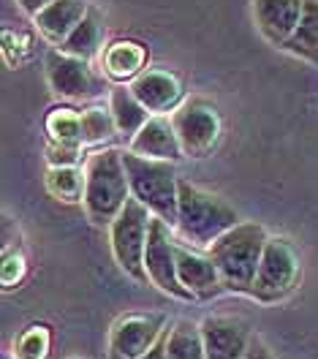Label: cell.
<instances>
[{"instance_id":"6da1fadb","label":"cell","mask_w":318,"mask_h":359,"mask_svg":"<svg viewBox=\"0 0 318 359\" xmlns=\"http://www.w3.org/2000/svg\"><path fill=\"white\" fill-rule=\"evenodd\" d=\"M267 240L270 234L261 224H237L207 248V253L212 256L215 267L221 272L226 292L250 294Z\"/></svg>"},{"instance_id":"7a4b0ae2","label":"cell","mask_w":318,"mask_h":359,"mask_svg":"<svg viewBox=\"0 0 318 359\" xmlns=\"http://www.w3.org/2000/svg\"><path fill=\"white\" fill-rule=\"evenodd\" d=\"M131 199V182L120 150H98L85 163V212L95 226H112Z\"/></svg>"},{"instance_id":"3957f363","label":"cell","mask_w":318,"mask_h":359,"mask_svg":"<svg viewBox=\"0 0 318 359\" xmlns=\"http://www.w3.org/2000/svg\"><path fill=\"white\" fill-rule=\"evenodd\" d=\"M240 224L237 210L221 196L180 177V204H177V231L193 248H209L231 226Z\"/></svg>"},{"instance_id":"277c9868","label":"cell","mask_w":318,"mask_h":359,"mask_svg":"<svg viewBox=\"0 0 318 359\" xmlns=\"http://www.w3.org/2000/svg\"><path fill=\"white\" fill-rule=\"evenodd\" d=\"M125 172L131 182V196L144 204L155 218L177 226V204H180V177L172 161L123 153Z\"/></svg>"},{"instance_id":"5b68a950","label":"cell","mask_w":318,"mask_h":359,"mask_svg":"<svg viewBox=\"0 0 318 359\" xmlns=\"http://www.w3.org/2000/svg\"><path fill=\"white\" fill-rule=\"evenodd\" d=\"M153 212L139 202L128 199L123 212L117 215L109 226V243H112L114 262L125 275H131L134 280H147V269H144V248L150 237V226H153Z\"/></svg>"},{"instance_id":"8992f818","label":"cell","mask_w":318,"mask_h":359,"mask_svg":"<svg viewBox=\"0 0 318 359\" xmlns=\"http://www.w3.org/2000/svg\"><path fill=\"white\" fill-rule=\"evenodd\" d=\"M299 280V256L286 237H270L256 280L250 286V297L258 302H277L294 292Z\"/></svg>"},{"instance_id":"52a82bcc","label":"cell","mask_w":318,"mask_h":359,"mask_svg":"<svg viewBox=\"0 0 318 359\" xmlns=\"http://www.w3.org/2000/svg\"><path fill=\"white\" fill-rule=\"evenodd\" d=\"M172 126L180 136L182 153L191 158L209 156L221 139V114L207 101H188L177 107Z\"/></svg>"},{"instance_id":"ba28073f","label":"cell","mask_w":318,"mask_h":359,"mask_svg":"<svg viewBox=\"0 0 318 359\" xmlns=\"http://www.w3.org/2000/svg\"><path fill=\"white\" fill-rule=\"evenodd\" d=\"M177 240L172 237V226L160 218H153L150 226V237H147V248H144V269L147 278L158 286L163 294H172L177 299H193L185 292L177 275Z\"/></svg>"},{"instance_id":"9c48e42d","label":"cell","mask_w":318,"mask_h":359,"mask_svg":"<svg viewBox=\"0 0 318 359\" xmlns=\"http://www.w3.org/2000/svg\"><path fill=\"white\" fill-rule=\"evenodd\" d=\"M46 79L52 93H57L60 98H92L104 93V79L90 68L88 60L74 57L63 49H52L46 55Z\"/></svg>"},{"instance_id":"30bf717a","label":"cell","mask_w":318,"mask_h":359,"mask_svg":"<svg viewBox=\"0 0 318 359\" xmlns=\"http://www.w3.org/2000/svg\"><path fill=\"white\" fill-rule=\"evenodd\" d=\"M166 332V318L158 313L123 316L109 332V359H139Z\"/></svg>"},{"instance_id":"8fae6325","label":"cell","mask_w":318,"mask_h":359,"mask_svg":"<svg viewBox=\"0 0 318 359\" xmlns=\"http://www.w3.org/2000/svg\"><path fill=\"white\" fill-rule=\"evenodd\" d=\"M199 327L207 359H242L253 340L250 321L240 316H207Z\"/></svg>"},{"instance_id":"7c38bea8","label":"cell","mask_w":318,"mask_h":359,"mask_svg":"<svg viewBox=\"0 0 318 359\" xmlns=\"http://www.w3.org/2000/svg\"><path fill=\"white\" fill-rule=\"evenodd\" d=\"M174 250H177V275H180V283L193 299H207V297H215V294L223 292L221 272H218L209 253L205 256V253L188 248L185 243H177Z\"/></svg>"},{"instance_id":"4fadbf2b","label":"cell","mask_w":318,"mask_h":359,"mask_svg":"<svg viewBox=\"0 0 318 359\" xmlns=\"http://www.w3.org/2000/svg\"><path fill=\"white\" fill-rule=\"evenodd\" d=\"M253 11H256V25L264 33V39L277 46H286L302 20L305 0H256Z\"/></svg>"},{"instance_id":"5bb4252c","label":"cell","mask_w":318,"mask_h":359,"mask_svg":"<svg viewBox=\"0 0 318 359\" xmlns=\"http://www.w3.org/2000/svg\"><path fill=\"white\" fill-rule=\"evenodd\" d=\"M131 90H134V95H137L139 101L150 109V114L174 112L180 107L182 85L172 71H163V68L141 71L137 79L131 82Z\"/></svg>"},{"instance_id":"9a60e30c","label":"cell","mask_w":318,"mask_h":359,"mask_svg":"<svg viewBox=\"0 0 318 359\" xmlns=\"http://www.w3.org/2000/svg\"><path fill=\"white\" fill-rule=\"evenodd\" d=\"M131 153L158 158V161H172V163H177L185 156L172 120H163V117H150L141 126V131L131 136Z\"/></svg>"},{"instance_id":"2e32d148","label":"cell","mask_w":318,"mask_h":359,"mask_svg":"<svg viewBox=\"0 0 318 359\" xmlns=\"http://www.w3.org/2000/svg\"><path fill=\"white\" fill-rule=\"evenodd\" d=\"M88 8H90L88 0H55V3L46 6L44 11L36 14V25H39V30H41L46 41L63 44L71 30L85 20Z\"/></svg>"},{"instance_id":"e0dca14e","label":"cell","mask_w":318,"mask_h":359,"mask_svg":"<svg viewBox=\"0 0 318 359\" xmlns=\"http://www.w3.org/2000/svg\"><path fill=\"white\" fill-rule=\"evenodd\" d=\"M104 71L117 79V82H128V79H137L139 74L144 71L147 63V49L137 41H114L104 49Z\"/></svg>"},{"instance_id":"ac0fdd59","label":"cell","mask_w":318,"mask_h":359,"mask_svg":"<svg viewBox=\"0 0 318 359\" xmlns=\"http://www.w3.org/2000/svg\"><path fill=\"white\" fill-rule=\"evenodd\" d=\"M104 44V17L98 8H88L85 20L76 25L69 33V39L60 44L63 52H69L74 57H82V60H92L98 55V49Z\"/></svg>"},{"instance_id":"d6986e66","label":"cell","mask_w":318,"mask_h":359,"mask_svg":"<svg viewBox=\"0 0 318 359\" xmlns=\"http://www.w3.org/2000/svg\"><path fill=\"white\" fill-rule=\"evenodd\" d=\"M109 109L117 123V131L125 136H137L141 126L150 120V109L134 95L131 88H114L109 95Z\"/></svg>"},{"instance_id":"ffe728a7","label":"cell","mask_w":318,"mask_h":359,"mask_svg":"<svg viewBox=\"0 0 318 359\" xmlns=\"http://www.w3.org/2000/svg\"><path fill=\"white\" fill-rule=\"evenodd\" d=\"M166 354L169 359H207L202 327L180 318L172 327H166Z\"/></svg>"},{"instance_id":"44dd1931","label":"cell","mask_w":318,"mask_h":359,"mask_svg":"<svg viewBox=\"0 0 318 359\" xmlns=\"http://www.w3.org/2000/svg\"><path fill=\"white\" fill-rule=\"evenodd\" d=\"M49 142L66 144V147H85V131H82V112L71 107H55L49 109L44 120Z\"/></svg>"},{"instance_id":"7402d4cb","label":"cell","mask_w":318,"mask_h":359,"mask_svg":"<svg viewBox=\"0 0 318 359\" xmlns=\"http://www.w3.org/2000/svg\"><path fill=\"white\" fill-rule=\"evenodd\" d=\"M283 49L294 52V55L310 60V63H318V0H305L302 20H299L294 36L286 41Z\"/></svg>"},{"instance_id":"603a6c76","label":"cell","mask_w":318,"mask_h":359,"mask_svg":"<svg viewBox=\"0 0 318 359\" xmlns=\"http://www.w3.org/2000/svg\"><path fill=\"white\" fill-rule=\"evenodd\" d=\"M46 191L60 202H85V169L79 166H49Z\"/></svg>"},{"instance_id":"cb8c5ba5","label":"cell","mask_w":318,"mask_h":359,"mask_svg":"<svg viewBox=\"0 0 318 359\" xmlns=\"http://www.w3.org/2000/svg\"><path fill=\"white\" fill-rule=\"evenodd\" d=\"M52 348V330L46 324H30L22 335L14 340V357L17 359H46Z\"/></svg>"},{"instance_id":"d4e9b609","label":"cell","mask_w":318,"mask_h":359,"mask_svg":"<svg viewBox=\"0 0 318 359\" xmlns=\"http://www.w3.org/2000/svg\"><path fill=\"white\" fill-rule=\"evenodd\" d=\"M82 131H85V147L109 142L117 134V123L112 117V109H104V107L82 109Z\"/></svg>"},{"instance_id":"484cf974","label":"cell","mask_w":318,"mask_h":359,"mask_svg":"<svg viewBox=\"0 0 318 359\" xmlns=\"http://www.w3.org/2000/svg\"><path fill=\"white\" fill-rule=\"evenodd\" d=\"M25 272H27V264L22 253H3V272H0L3 289H14L17 283H22Z\"/></svg>"},{"instance_id":"4316f807","label":"cell","mask_w":318,"mask_h":359,"mask_svg":"<svg viewBox=\"0 0 318 359\" xmlns=\"http://www.w3.org/2000/svg\"><path fill=\"white\" fill-rule=\"evenodd\" d=\"M79 147H66V144H57V142H49L46 144V161L49 166H76L79 161Z\"/></svg>"},{"instance_id":"83f0119b","label":"cell","mask_w":318,"mask_h":359,"mask_svg":"<svg viewBox=\"0 0 318 359\" xmlns=\"http://www.w3.org/2000/svg\"><path fill=\"white\" fill-rule=\"evenodd\" d=\"M242 359H275V357H272V351L267 348V343H264L258 335H253L248 351H245V357Z\"/></svg>"},{"instance_id":"f1b7e54d","label":"cell","mask_w":318,"mask_h":359,"mask_svg":"<svg viewBox=\"0 0 318 359\" xmlns=\"http://www.w3.org/2000/svg\"><path fill=\"white\" fill-rule=\"evenodd\" d=\"M20 3V8H22L25 14H30V17H36L39 11H44L49 3H55V0H17Z\"/></svg>"},{"instance_id":"f546056e","label":"cell","mask_w":318,"mask_h":359,"mask_svg":"<svg viewBox=\"0 0 318 359\" xmlns=\"http://www.w3.org/2000/svg\"><path fill=\"white\" fill-rule=\"evenodd\" d=\"M163 335H166V332H163ZM163 335H160V340L147 351V354H141L139 359H169V354H166V337Z\"/></svg>"},{"instance_id":"4dcf8cb0","label":"cell","mask_w":318,"mask_h":359,"mask_svg":"<svg viewBox=\"0 0 318 359\" xmlns=\"http://www.w3.org/2000/svg\"><path fill=\"white\" fill-rule=\"evenodd\" d=\"M6 359H17V357H6Z\"/></svg>"},{"instance_id":"1f68e13d","label":"cell","mask_w":318,"mask_h":359,"mask_svg":"<svg viewBox=\"0 0 318 359\" xmlns=\"http://www.w3.org/2000/svg\"><path fill=\"white\" fill-rule=\"evenodd\" d=\"M76 359H79V357H76Z\"/></svg>"}]
</instances>
